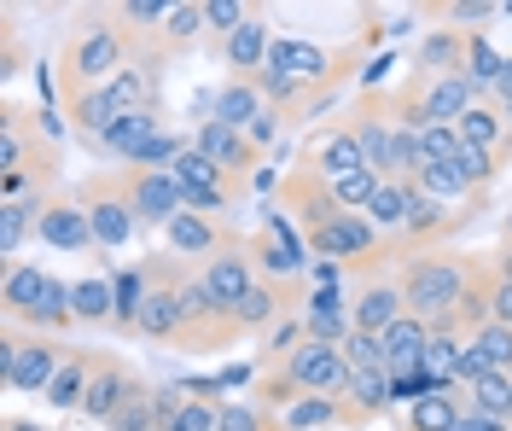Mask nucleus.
Listing matches in <instances>:
<instances>
[{"mask_svg": "<svg viewBox=\"0 0 512 431\" xmlns=\"http://www.w3.org/2000/svg\"><path fill=\"white\" fill-rule=\"evenodd\" d=\"M344 362H350V373H390L384 338H373V332H350L344 338Z\"/></svg>", "mask_w": 512, "mask_h": 431, "instance_id": "obj_47", "label": "nucleus"}, {"mask_svg": "<svg viewBox=\"0 0 512 431\" xmlns=\"http://www.w3.org/2000/svg\"><path fill=\"white\" fill-rule=\"evenodd\" d=\"M268 18H274V12H268V6H256L245 30L227 35L222 47H204V53H210V59H222L227 76H256V70L268 65V47H274V24H268Z\"/></svg>", "mask_w": 512, "mask_h": 431, "instance_id": "obj_22", "label": "nucleus"}, {"mask_svg": "<svg viewBox=\"0 0 512 431\" xmlns=\"http://www.w3.org/2000/svg\"><path fill=\"white\" fill-rule=\"evenodd\" d=\"M280 426V414H268L262 402H222V431H274Z\"/></svg>", "mask_w": 512, "mask_h": 431, "instance_id": "obj_50", "label": "nucleus"}, {"mask_svg": "<svg viewBox=\"0 0 512 431\" xmlns=\"http://www.w3.org/2000/svg\"><path fill=\"white\" fill-rule=\"evenodd\" d=\"M251 257H256V268H262V280H297L309 245H303V233L291 228L286 216H274V204H268L262 228L251 233Z\"/></svg>", "mask_w": 512, "mask_h": 431, "instance_id": "obj_18", "label": "nucleus"}, {"mask_svg": "<svg viewBox=\"0 0 512 431\" xmlns=\"http://www.w3.org/2000/svg\"><path fill=\"white\" fill-rule=\"evenodd\" d=\"M233 344H245L239 309H227L222 298H210L204 280H198V268H192L187 286H181V338H175V350H187V356H216V350H233Z\"/></svg>", "mask_w": 512, "mask_h": 431, "instance_id": "obj_9", "label": "nucleus"}, {"mask_svg": "<svg viewBox=\"0 0 512 431\" xmlns=\"http://www.w3.org/2000/svg\"><path fill=\"white\" fill-rule=\"evenodd\" d=\"M460 146H466V140H460V129H454V123L419 134V152H425V164H454V158H460Z\"/></svg>", "mask_w": 512, "mask_h": 431, "instance_id": "obj_51", "label": "nucleus"}, {"mask_svg": "<svg viewBox=\"0 0 512 431\" xmlns=\"http://www.w3.org/2000/svg\"><path fill=\"white\" fill-rule=\"evenodd\" d=\"M88 373H94V350H76V344H70L59 379L47 385V402H53V408H64V414H76V408H82V397H88Z\"/></svg>", "mask_w": 512, "mask_h": 431, "instance_id": "obj_38", "label": "nucleus"}, {"mask_svg": "<svg viewBox=\"0 0 512 431\" xmlns=\"http://www.w3.org/2000/svg\"><path fill=\"white\" fill-rule=\"evenodd\" d=\"M123 65H134V47L117 30L111 6H82L70 12V24L59 30V53H53V82H59V100H76L88 88H105Z\"/></svg>", "mask_w": 512, "mask_h": 431, "instance_id": "obj_2", "label": "nucleus"}, {"mask_svg": "<svg viewBox=\"0 0 512 431\" xmlns=\"http://www.w3.org/2000/svg\"><path fill=\"white\" fill-rule=\"evenodd\" d=\"M419 18H431V30H489L501 18L495 0H431V6H414Z\"/></svg>", "mask_w": 512, "mask_h": 431, "instance_id": "obj_35", "label": "nucleus"}, {"mask_svg": "<svg viewBox=\"0 0 512 431\" xmlns=\"http://www.w3.org/2000/svg\"><path fill=\"white\" fill-rule=\"evenodd\" d=\"M460 391H466V414H483V420L512 431V379L507 373H472Z\"/></svg>", "mask_w": 512, "mask_h": 431, "instance_id": "obj_34", "label": "nucleus"}, {"mask_svg": "<svg viewBox=\"0 0 512 431\" xmlns=\"http://www.w3.org/2000/svg\"><path fill=\"white\" fill-rule=\"evenodd\" d=\"M198 280H204L210 298H222L227 309H239V303L256 292V280H262V268H256V257H251V233H245L239 245L216 251L210 263H198Z\"/></svg>", "mask_w": 512, "mask_h": 431, "instance_id": "obj_20", "label": "nucleus"}, {"mask_svg": "<svg viewBox=\"0 0 512 431\" xmlns=\"http://www.w3.org/2000/svg\"><path fill=\"white\" fill-rule=\"evenodd\" d=\"M64 117H70V129H76V140H88V146H99L105 134H111V123L123 117L117 105H111V94L105 88H88V94H76V100H59Z\"/></svg>", "mask_w": 512, "mask_h": 431, "instance_id": "obj_33", "label": "nucleus"}, {"mask_svg": "<svg viewBox=\"0 0 512 431\" xmlns=\"http://www.w3.org/2000/svg\"><path fill=\"white\" fill-rule=\"evenodd\" d=\"M70 309H76V327L117 332V286H111V274H82V280H70Z\"/></svg>", "mask_w": 512, "mask_h": 431, "instance_id": "obj_27", "label": "nucleus"}, {"mask_svg": "<svg viewBox=\"0 0 512 431\" xmlns=\"http://www.w3.org/2000/svg\"><path fill=\"white\" fill-rule=\"evenodd\" d=\"M344 397H350L367 420H379L384 408L396 402V379H390V373H350V391H344Z\"/></svg>", "mask_w": 512, "mask_h": 431, "instance_id": "obj_43", "label": "nucleus"}, {"mask_svg": "<svg viewBox=\"0 0 512 431\" xmlns=\"http://www.w3.org/2000/svg\"><path fill=\"white\" fill-rule=\"evenodd\" d=\"M105 94H111V105H117L123 117H128V111H169L158 65H123L111 82H105Z\"/></svg>", "mask_w": 512, "mask_h": 431, "instance_id": "obj_26", "label": "nucleus"}, {"mask_svg": "<svg viewBox=\"0 0 512 431\" xmlns=\"http://www.w3.org/2000/svg\"><path fill=\"white\" fill-rule=\"evenodd\" d=\"M303 332H309V338H315V344H344V338H350V298H344V292H332V286H326V292H309V303H303Z\"/></svg>", "mask_w": 512, "mask_h": 431, "instance_id": "obj_31", "label": "nucleus"}, {"mask_svg": "<svg viewBox=\"0 0 512 431\" xmlns=\"http://www.w3.org/2000/svg\"><path fill=\"white\" fill-rule=\"evenodd\" d=\"M303 303H309V274H297V280H256V292L239 303V327H245V338H268L280 321L303 315Z\"/></svg>", "mask_w": 512, "mask_h": 431, "instance_id": "obj_15", "label": "nucleus"}, {"mask_svg": "<svg viewBox=\"0 0 512 431\" xmlns=\"http://www.w3.org/2000/svg\"><path fill=\"white\" fill-rule=\"evenodd\" d=\"M274 204H280V216H286L291 228L303 233V245H309L315 233H326L338 216H350V210L338 204V193H332V175H320L309 158H297V164L274 181Z\"/></svg>", "mask_w": 512, "mask_h": 431, "instance_id": "obj_8", "label": "nucleus"}, {"mask_svg": "<svg viewBox=\"0 0 512 431\" xmlns=\"http://www.w3.org/2000/svg\"><path fill=\"white\" fill-rule=\"evenodd\" d=\"M454 431H507V426H495V420H483V414H466Z\"/></svg>", "mask_w": 512, "mask_h": 431, "instance_id": "obj_56", "label": "nucleus"}, {"mask_svg": "<svg viewBox=\"0 0 512 431\" xmlns=\"http://www.w3.org/2000/svg\"><path fill=\"white\" fill-rule=\"evenodd\" d=\"M466 420V391H431V397L408 402V414L396 420V431H454Z\"/></svg>", "mask_w": 512, "mask_h": 431, "instance_id": "obj_32", "label": "nucleus"}, {"mask_svg": "<svg viewBox=\"0 0 512 431\" xmlns=\"http://www.w3.org/2000/svg\"><path fill=\"white\" fill-rule=\"evenodd\" d=\"M402 315H408L402 274H373V280H355V292H350V327L355 332H373V338H384V332L396 327Z\"/></svg>", "mask_w": 512, "mask_h": 431, "instance_id": "obj_17", "label": "nucleus"}, {"mask_svg": "<svg viewBox=\"0 0 512 431\" xmlns=\"http://www.w3.org/2000/svg\"><path fill=\"white\" fill-rule=\"evenodd\" d=\"M425 344H431V321H419V315H402L396 327L384 332L390 379H414V373H425Z\"/></svg>", "mask_w": 512, "mask_h": 431, "instance_id": "obj_28", "label": "nucleus"}, {"mask_svg": "<svg viewBox=\"0 0 512 431\" xmlns=\"http://www.w3.org/2000/svg\"><path fill=\"white\" fill-rule=\"evenodd\" d=\"M187 391V385H181ZM175 431H222V402L216 397H181V414H175Z\"/></svg>", "mask_w": 512, "mask_h": 431, "instance_id": "obj_49", "label": "nucleus"}, {"mask_svg": "<svg viewBox=\"0 0 512 431\" xmlns=\"http://www.w3.org/2000/svg\"><path fill=\"white\" fill-rule=\"evenodd\" d=\"M111 286H117V338H140V309H146L140 257H134V268H111Z\"/></svg>", "mask_w": 512, "mask_h": 431, "instance_id": "obj_40", "label": "nucleus"}, {"mask_svg": "<svg viewBox=\"0 0 512 431\" xmlns=\"http://www.w3.org/2000/svg\"><path fill=\"white\" fill-rule=\"evenodd\" d=\"M105 431H158V379L134 373V379H128L123 408L111 414V426H105Z\"/></svg>", "mask_w": 512, "mask_h": 431, "instance_id": "obj_36", "label": "nucleus"}, {"mask_svg": "<svg viewBox=\"0 0 512 431\" xmlns=\"http://www.w3.org/2000/svg\"><path fill=\"white\" fill-rule=\"evenodd\" d=\"M245 233L233 228V222H222V216H204V210H181L169 228H163V251H175L181 263H210L216 251H227V245H239Z\"/></svg>", "mask_w": 512, "mask_h": 431, "instance_id": "obj_16", "label": "nucleus"}, {"mask_svg": "<svg viewBox=\"0 0 512 431\" xmlns=\"http://www.w3.org/2000/svg\"><path fill=\"white\" fill-rule=\"evenodd\" d=\"M495 274H501V268H495ZM495 321H501V327H512V280H501V286H495Z\"/></svg>", "mask_w": 512, "mask_h": 431, "instance_id": "obj_54", "label": "nucleus"}, {"mask_svg": "<svg viewBox=\"0 0 512 431\" xmlns=\"http://www.w3.org/2000/svg\"><path fill=\"white\" fill-rule=\"evenodd\" d=\"M47 187H64L59 129L41 105L6 100L0 105V193L12 204L30 199V193H47Z\"/></svg>", "mask_w": 512, "mask_h": 431, "instance_id": "obj_1", "label": "nucleus"}, {"mask_svg": "<svg viewBox=\"0 0 512 431\" xmlns=\"http://www.w3.org/2000/svg\"><path fill=\"white\" fill-rule=\"evenodd\" d=\"M0 309H6V327H30L47 338L76 332V309H70V280H59L53 268L41 263H6L0 274Z\"/></svg>", "mask_w": 512, "mask_h": 431, "instance_id": "obj_4", "label": "nucleus"}, {"mask_svg": "<svg viewBox=\"0 0 512 431\" xmlns=\"http://www.w3.org/2000/svg\"><path fill=\"white\" fill-rule=\"evenodd\" d=\"M64 356H70L64 338H47V332H30V327H6L0 332V385L24 391V397H47V385L59 379Z\"/></svg>", "mask_w": 512, "mask_h": 431, "instance_id": "obj_7", "label": "nucleus"}, {"mask_svg": "<svg viewBox=\"0 0 512 431\" xmlns=\"http://www.w3.org/2000/svg\"><path fill=\"white\" fill-rule=\"evenodd\" d=\"M262 111H268V100H262V88L251 76H222V88L210 94V117L227 123V129H251Z\"/></svg>", "mask_w": 512, "mask_h": 431, "instance_id": "obj_29", "label": "nucleus"}, {"mask_svg": "<svg viewBox=\"0 0 512 431\" xmlns=\"http://www.w3.org/2000/svg\"><path fill=\"white\" fill-rule=\"evenodd\" d=\"M384 187V175H373V169H355V175H344V181H332V193H338V204L344 210H355V216H367V204H373V193Z\"/></svg>", "mask_w": 512, "mask_h": 431, "instance_id": "obj_48", "label": "nucleus"}, {"mask_svg": "<svg viewBox=\"0 0 512 431\" xmlns=\"http://www.w3.org/2000/svg\"><path fill=\"white\" fill-rule=\"evenodd\" d=\"M128 379H134V367L117 356V350H94V373H88V397H82V420L88 426H111V414L123 408L128 397Z\"/></svg>", "mask_w": 512, "mask_h": 431, "instance_id": "obj_21", "label": "nucleus"}, {"mask_svg": "<svg viewBox=\"0 0 512 431\" xmlns=\"http://www.w3.org/2000/svg\"><path fill=\"white\" fill-rule=\"evenodd\" d=\"M483 94L466 82V76H425V70H408L396 88H390V111L402 129H443V123H460Z\"/></svg>", "mask_w": 512, "mask_h": 431, "instance_id": "obj_6", "label": "nucleus"}, {"mask_svg": "<svg viewBox=\"0 0 512 431\" xmlns=\"http://www.w3.org/2000/svg\"><path fill=\"white\" fill-rule=\"evenodd\" d=\"M495 286H501V274H495V251H483L478 274H472V286L460 292V309L448 315V321H437V327H454L460 338H478L489 321H495Z\"/></svg>", "mask_w": 512, "mask_h": 431, "instance_id": "obj_24", "label": "nucleus"}, {"mask_svg": "<svg viewBox=\"0 0 512 431\" xmlns=\"http://www.w3.org/2000/svg\"><path fill=\"white\" fill-rule=\"evenodd\" d=\"M117 175H123V193H128V204H134L140 233H163L181 210H187V204H181V187H175V175H169V169L117 164Z\"/></svg>", "mask_w": 512, "mask_h": 431, "instance_id": "obj_12", "label": "nucleus"}, {"mask_svg": "<svg viewBox=\"0 0 512 431\" xmlns=\"http://www.w3.org/2000/svg\"><path fill=\"white\" fill-rule=\"evenodd\" d=\"M507 134H512V105H507Z\"/></svg>", "mask_w": 512, "mask_h": 431, "instance_id": "obj_59", "label": "nucleus"}, {"mask_svg": "<svg viewBox=\"0 0 512 431\" xmlns=\"http://www.w3.org/2000/svg\"><path fill=\"white\" fill-rule=\"evenodd\" d=\"M204 35H210V24H204V0H187V6H169L158 41H163V53H169V59H181V53L198 47Z\"/></svg>", "mask_w": 512, "mask_h": 431, "instance_id": "obj_39", "label": "nucleus"}, {"mask_svg": "<svg viewBox=\"0 0 512 431\" xmlns=\"http://www.w3.org/2000/svg\"><path fill=\"white\" fill-rule=\"evenodd\" d=\"M408 204H414V187L408 181H384L379 193H373V204H367V222L379 233H402L408 228Z\"/></svg>", "mask_w": 512, "mask_h": 431, "instance_id": "obj_41", "label": "nucleus"}, {"mask_svg": "<svg viewBox=\"0 0 512 431\" xmlns=\"http://www.w3.org/2000/svg\"><path fill=\"white\" fill-rule=\"evenodd\" d=\"M0 431H53V426H41V420H30V414H6Z\"/></svg>", "mask_w": 512, "mask_h": 431, "instance_id": "obj_55", "label": "nucleus"}, {"mask_svg": "<svg viewBox=\"0 0 512 431\" xmlns=\"http://www.w3.org/2000/svg\"><path fill=\"white\" fill-rule=\"evenodd\" d=\"M158 134H169V111H128V117L111 123V134L99 140V152H105L111 164H134Z\"/></svg>", "mask_w": 512, "mask_h": 431, "instance_id": "obj_25", "label": "nucleus"}, {"mask_svg": "<svg viewBox=\"0 0 512 431\" xmlns=\"http://www.w3.org/2000/svg\"><path fill=\"white\" fill-rule=\"evenodd\" d=\"M192 152H204L210 164L222 169L239 204H245L256 169H262V158H268V152H256L251 146V134L245 129H227V123H216V117H198V123H192Z\"/></svg>", "mask_w": 512, "mask_h": 431, "instance_id": "obj_11", "label": "nucleus"}, {"mask_svg": "<svg viewBox=\"0 0 512 431\" xmlns=\"http://www.w3.org/2000/svg\"><path fill=\"white\" fill-rule=\"evenodd\" d=\"M24 239H35V199L0 204V257H6V263H18Z\"/></svg>", "mask_w": 512, "mask_h": 431, "instance_id": "obj_42", "label": "nucleus"}, {"mask_svg": "<svg viewBox=\"0 0 512 431\" xmlns=\"http://www.w3.org/2000/svg\"><path fill=\"white\" fill-rule=\"evenodd\" d=\"M501 245H512V210L501 216Z\"/></svg>", "mask_w": 512, "mask_h": 431, "instance_id": "obj_58", "label": "nucleus"}, {"mask_svg": "<svg viewBox=\"0 0 512 431\" xmlns=\"http://www.w3.org/2000/svg\"><path fill=\"white\" fill-rule=\"evenodd\" d=\"M35 199V239L53 245V251H88L99 245L88 210L76 204V187H47V193H30Z\"/></svg>", "mask_w": 512, "mask_h": 431, "instance_id": "obj_13", "label": "nucleus"}, {"mask_svg": "<svg viewBox=\"0 0 512 431\" xmlns=\"http://www.w3.org/2000/svg\"><path fill=\"white\" fill-rule=\"evenodd\" d=\"M280 426L286 431H367L373 420L350 397H303L280 414Z\"/></svg>", "mask_w": 512, "mask_h": 431, "instance_id": "obj_23", "label": "nucleus"}, {"mask_svg": "<svg viewBox=\"0 0 512 431\" xmlns=\"http://www.w3.org/2000/svg\"><path fill=\"white\" fill-rule=\"evenodd\" d=\"M76 204H82V210H88V222H94L99 251H123V245H134L140 222H134V204H128V193H123L117 164L88 169V175L76 181Z\"/></svg>", "mask_w": 512, "mask_h": 431, "instance_id": "obj_10", "label": "nucleus"}, {"mask_svg": "<svg viewBox=\"0 0 512 431\" xmlns=\"http://www.w3.org/2000/svg\"><path fill=\"white\" fill-rule=\"evenodd\" d=\"M507 59H512V53H501V47L489 41V30L466 35V82L478 88L483 100H489V94H495V82L507 76Z\"/></svg>", "mask_w": 512, "mask_h": 431, "instance_id": "obj_37", "label": "nucleus"}, {"mask_svg": "<svg viewBox=\"0 0 512 431\" xmlns=\"http://www.w3.org/2000/svg\"><path fill=\"white\" fill-rule=\"evenodd\" d=\"M24 70V35H18V24H6V59H0V76L12 82Z\"/></svg>", "mask_w": 512, "mask_h": 431, "instance_id": "obj_53", "label": "nucleus"}, {"mask_svg": "<svg viewBox=\"0 0 512 431\" xmlns=\"http://www.w3.org/2000/svg\"><path fill=\"white\" fill-rule=\"evenodd\" d=\"M454 129H460V140H466V146H478V152H495L501 164H512L507 111H501L495 100H478L472 111H466V117H460V123H454Z\"/></svg>", "mask_w": 512, "mask_h": 431, "instance_id": "obj_30", "label": "nucleus"}, {"mask_svg": "<svg viewBox=\"0 0 512 431\" xmlns=\"http://www.w3.org/2000/svg\"><path fill=\"white\" fill-rule=\"evenodd\" d=\"M256 6H245V0H204V24H210V35H204V47H222L227 35H239L245 24H251Z\"/></svg>", "mask_w": 512, "mask_h": 431, "instance_id": "obj_44", "label": "nucleus"}, {"mask_svg": "<svg viewBox=\"0 0 512 431\" xmlns=\"http://www.w3.org/2000/svg\"><path fill=\"white\" fill-rule=\"evenodd\" d=\"M454 169H460V175H466V187H472V193H489V187H495V181H501V158H495V152H478V146H460V158H454Z\"/></svg>", "mask_w": 512, "mask_h": 431, "instance_id": "obj_46", "label": "nucleus"}, {"mask_svg": "<svg viewBox=\"0 0 512 431\" xmlns=\"http://www.w3.org/2000/svg\"><path fill=\"white\" fill-rule=\"evenodd\" d=\"M245 134H251V146H256V152H274V140L286 134V117H280V111H262V117H256V123H251Z\"/></svg>", "mask_w": 512, "mask_h": 431, "instance_id": "obj_52", "label": "nucleus"}, {"mask_svg": "<svg viewBox=\"0 0 512 431\" xmlns=\"http://www.w3.org/2000/svg\"><path fill=\"white\" fill-rule=\"evenodd\" d=\"M478 263H483V251H460V245L408 257V263L396 268V274H402V292H408V315L431 321V327L448 321V315L460 309V292L472 286Z\"/></svg>", "mask_w": 512, "mask_h": 431, "instance_id": "obj_5", "label": "nucleus"}, {"mask_svg": "<svg viewBox=\"0 0 512 431\" xmlns=\"http://www.w3.org/2000/svg\"><path fill=\"white\" fill-rule=\"evenodd\" d=\"M303 338H309V332H303V315H291V321H280V327H274L268 338H262V350H256V373H268V367H280V362L291 356V350L303 344Z\"/></svg>", "mask_w": 512, "mask_h": 431, "instance_id": "obj_45", "label": "nucleus"}, {"mask_svg": "<svg viewBox=\"0 0 512 431\" xmlns=\"http://www.w3.org/2000/svg\"><path fill=\"white\" fill-rule=\"evenodd\" d=\"M344 391H350L344 344H315V338H303L280 367L256 373L251 402H262L268 414H286L291 402H303V397H344Z\"/></svg>", "mask_w": 512, "mask_h": 431, "instance_id": "obj_3", "label": "nucleus"}, {"mask_svg": "<svg viewBox=\"0 0 512 431\" xmlns=\"http://www.w3.org/2000/svg\"><path fill=\"white\" fill-rule=\"evenodd\" d=\"M495 268H501V280H512V245H495Z\"/></svg>", "mask_w": 512, "mask_h": 431, "instance_id": "obj_57", "label": "nucleus"}, {"mask_svg": "<svg viewBox=\"0 0 512 431\" xmlns=\"http://www.w3.org/2000/svg\"><path fill=\"white\" fill-rule=\"evenodd\" d=\"M297 158H309L320 175H332V181H344L355 169H367V152H361V140H355V123L350 117H326L320 129H309L303 140V152Z\"/></svg>", "mask_w": 512, "mask_h": 431, "instance_id": "obj_19", "label": "nucleus"}, {"mask_svg": "<svg viewBox=\"0 0 512 431\" xmlns=\"http://www.w3.org/2000/svg\"><path fill=\"white\" fill-rule=\"evenodd\" d=\"M169 175H175V187H181V204L187 210H204V216H222V222H233V210H239V199H233V187H227V175L204 152H181L175 164H169Z\"/></svg>", "mask_w": 512, "mask_h": 431, "instance_id": "obj_14", "label": "nucleus"}, {"mask_svg": "<svg viewBox=\"0 0 512 431\" xmlns=\"http://www.w3.org/2000/svg\"><path fill=\"white\" fill-rule=\"evenodd\" d=\"M274 431H286V426H274Z\"/></svg>", "mask_w": 512, "mask_h": 431, "instance_id": "obj_60", "label": "nucleus"}]
</instances>
